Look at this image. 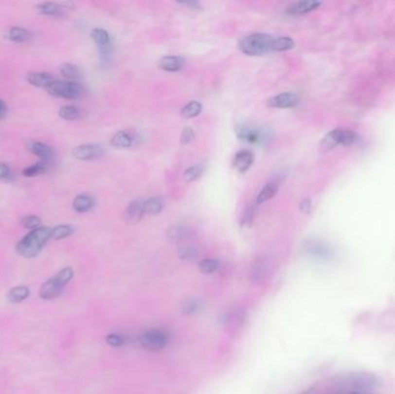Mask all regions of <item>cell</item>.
Here are the masks:
<instances>
[{
    "instance_id": "26",
    "label": "cell",
    "mask_w": 395,
    "mask_h": 394,
    "mask_svg": "<svg viewBox=\"0 0 395 394\" xmlns=\"http://www.w3.org/2000/svg\"><path fill=\"white\" fill-rule=\"evenodd\" d=\"M202 111V105L200 102L198 101H192L190 102V103H187L185 107L181 109L180 113L181 116L184 118H187V119H190V118H194L197 116H199L200 113H201Z\"/></svg>"
},
{
    "instance_id": "5",
    "label": "cell",
    "mask_w": 395,
    "mask_h": 394,
    "mask_svg": "<svg viewBox=\"0 0 395 394\" xmlns=\"http://www.w3.org/2000/svg\"><path fill=\"white\" fill-rule=\"evenodd\" d=\"M49 94L55 97L66 98V100H76L83 94V87L79 82L59 81L55 80L50 87L46 88Z\"/></svg>"
},
{
    "instance_id": "6",
    "label": "cell",
    "mask_w": 395,
    "mask_h": 394,
    "mask_svg": "<svg viewBox=\"0 0 395 394\" xmlns=\"http://www.w3.org/2000/svg\"><path fill=\"white\" fill-rule=\"evenodd\" d=\"M234 131L240 140L250 142V144H261L267 139V132L260 127L242 124L237 126Z\"/></svg>"
},
{
    "instance_id": "37",
    "label": "cell",
    "mask_w": 395,
    "mask_h": 394,
    "mask_svg": "<svg viewBox=\"0 0 395 394\" xmlns=\"http://www.w3.org/2000/svg\"><path fill=\"white\" fill-rule=\"evenodd\" d=\"M357 141L356 133L350 131V130H341V136H340V145L343 146H351Z\"/></svg>"
},
{
    "instance_id": "39",
    "label": "cell",
    "mask_w": 395,
    "mask_h": 394,
    "mask_svg": "<svg viewBox=\"0 0 395 394\" xmlns=\"http://www.w3.org/2000/svg\"><path fill=\"white\" fill-rule=\"evenodd\" d=\"M255 208H257V206H255V205H250L248 208H246L245 213H244V218L242 220V225H252L253 220H254Z\"/></svg>"
},
{
    "instance_id": "2",
    "label": "cell",
    "mask_w": 395,
    "mask_h": 394,
    "mask_svg": "<svg viewBox=\"0 0 395 394\" xmlns=\"http://www.w3.org/2000/svg\"><path fill=\"white\" fill-rule=\"evenodd\" d=\"M274 37L267 34H252L240 39L239 49L245 55L249 56H261L271 51Z\"/></svg>"
},
{
    "instance_id": "32",
    "label": "cell",
    "mask_w": 395,
    "mask_h": 394,
    "mask_svg": "<svg viewBox=\"0 0 395 394\" xmlns=\"http://www.w3.org/2000/svg\"><path fill=\"white\" fill-rule=\"evenodd\" d=\"M198 256H199V250L196 246H192V245L181 247L180 252H178V257L181 260H185V262H192V260L198 258Z\"/></svg>"
},
{
    "instance_id": "18",
    "label": "cell",
    "mask_w": 395,
    "mask_h": 394,
    "mask_svg": "<svg viewBox=\"0 0 395 394\" xmlns=\"http://www.w3.org/2000/svg\"><path fill=\"white\" fill-rule=\"evenodd\" d=\"M144 213L148 214V215H156V214L161 213L162 209L164 208V200L161 197H154L144 201Z\"/></svg>"
},
{
    "instance_id": "3",
    "label": "cell",
    "mask_w": 395,
    "mask_h": 394,
    "mask_svg": "<svg viewBox=\"0 0 395 394\" xmlns=\"http://www.w3.org/2000/svg\"><path fill=\"white\" fill-rule=\"evenodd\" d=\"M73 277L74 272L71 267L61 269L59 273H57V275H54V277L51 278L50 280H48L45 283H43L41 290H39V297L45 300L55 299V297L61 293V290H63L65 285L72 280Z\"/></svg>"
},
{
    "instance_id": "43",
    "label": "cell",
    "mask_w": 395,
    "mask_h": 394,
    "mask_svg": "<svg viewBox=\"0 0 395 394\" xmlns=\"http://www.w3.org/2000/svg\"><path fill=\"white\" fill-rule=\"evenodd\" d=\"M353 394H360V393H353Z\"/></svg>"
},
{
    "instance_id": "35",
    "label": "cell",
    "mask_w": 395,
    "mask_h": 394,
    "mask_svg": "<svg viewBox=\"0 0 395 394\" xmlns=\"http://www.w3.org/2000/svg\"><path fill=\"white\" fill-rule=\"evenodd\" d=\"M203 167L202 166H192L187 168L184 172V178L186 182H194L202 175Z\"/></svg>"
},
{
    "instance_id": "8",
    "label": "cell",
    "mask_w": 395,
    "mask_h": 394,
    "mask_svg": "<svg viewBox=\"0 0 395 394\" xmlns=\"http://www.w3.org/2000/svg\"><path fill=\"white\" fill-rule=\"evenodd\" d=\"M299 103V96L295 93H283L268 101V105L270 108H279V109H288L294 108Z\"/></svg>"
},
{
    "instance_id": "20",
    "label": "cell",
    "mask_w": 395,
    "mask_h": 394,
    "mask_svg": "<svg viewBox=\"0 0 395 394\" xmlns=\"http://www.w3.org/2000/svg\"><path fill=\"white\" fill-rule=\"evenodd\" d=\"M190 231L189 229L183 225H174L166 231V237L172 243H178V242L186 240L189 237Z\"/></svg>"
},
{
    "instance_id": "31",
    "label": "cell",
    "mask_w": 395,
    "mask_h": 394,
    "mask_svg": "<svg viewBox=\"0 0 395 394\" xmlns=\"http://www.w3.org/2000/svg\"><path fill=\"white\" fill-rule=\"evenodd\" d=\"M201 309V302L197 299H189L181 304V312L184 315H193Z\"/></svg>"
},
{
    "instance_id": "28",
    "label": "cell",
    "mask_w": 395,
    "mask_h": 394,
    "mask_svg": "<svg viewBox=\"0 0 395 394\" xmlns=\"http://www.w3.org/2000/svg\"><path fill=\"white\" fill-rule=\"evenodd\" d=\"M295 46L294 39L290 37H280V38H274L271 51H287L291 50Z\"/></svg>"
},
{
    "instance_id": "17",
    "label": "cell",
    "mask_w": 395,
    "mask_h": 394,
    "mask_svg": "<svg viewBox=\"0 0 395 394\" xmlns=\"http://www.w3.org/2000/svg\"><path fill=\"white\" fill-rule=\"evenodd\" d=\"M59 72L67 81L76 82V80L81 77V71L76 65L71 63H65L60 66Z\"/></svg>"
},
{
    "instance_id": "33",
    "label": "cell",
    "mask_w": 395,
    "mask_h": 394,
    "mask_svg": "<svg viewBox=\"0 0 395 394\" xmlns=\"http://www.w3.org/2000/svg\"><path fill=\"white\" fill-rule=\"evenodd\" d=\"M127 337L120 333H111L106 338L107 343L111 347H123L124 344L127 343Z\"/></svg>"
},
{
    "instance_id": "1",
    "label": "cell",
    "mask_w": 395,
    "mask_h": 394,
    "mask_svg": "<svg viewBox=\"0 0 395 394\" xmlns=\"http://www.w3.org/2000/svg\"><path fill=\"white\" fill-rule=\"evenodd\" d=\"M51 230L52 229L48 226H41L29 231L18 243L17 252L24 258H33L37 256L51 238Z\"/></svg>"
},
{
    "instance_id": "41",
    "label": "cell",
    "mask_w": 395,
    "mask_h": 394,
    "mask_svg": "<svg viewBox=\"0 0 395 394\" xmlns=\"http://www.w3.org/2000/svg\"><path fill=\"white\" fill-rule=\"evenodd\" d=\"M301 210L305 214L310 213L311 210V199L308 198H305V199L301 203Z\"/></svg>"
},
{
    "instance_id": "40",
    "label": "cell",
    "mask_w": 395,
    "mask_h": 394,
    "mask_svg": "<svg viewBox=\"0 0 395 394\" xmlns=\"http://www.w3.org/2000/svg\"><path fill=\"white\" fill-rule=\"evenodd\" d=\"M194 139V131L191 127H185L181 132L180 135V142L183 145H189L190 142H192Z\"/></svg>"
},
{
    "instance_id": "19",
    "label": "cell",
    "mask_w": 395,
    "mask_h": 394,
    "mask_svg": "<svg viewBox=\"0 0 395 394\" xmlns=\"http://www.w3.org/2000/svg\"><path fill=\"white\" fill-rule=\"evenodd\" d=\"M8 38L15 43H24L32 39V33L22 27H12L8 32Z\"/></svg>"
},
{
    "instance_id": "38",
    "label": "cell",
    "mask_w": 395,
    "mask_h": 394,
    "mask_svg": "<svg viewBox=\"0 0 395 394\" xmlns=\"http://www.w3.org/2000/svg\"><path fill=\"white\" fill-rule=\"evenodd\" d=\"M0 179L5 182H12L14 179L13 170L6 163H0Z\"/></svg>"
},
{
    "instance_id": "36",
    "label": "cell",
    "mask_w": 395,
    "mask_h": 394,
    "mask_svg": "<svg viewBox=\"0 0 395 394\" xmlns=\"http://www.w3.org/2000/svg\"><path fill=\"white\" fill-rule=\"evenodd\" d=\"M45 171H46L45 164L38 162V163L33 164V166L27 167V168L22 171V173H23V176H26V177H35V176L42 175V173H44Z\"/></svg>"
},
{
    "instance_id": "11",
    "label": "cell",
    "mask_w": 395,
    "mask_h": 394,
    "mask_svg": "<svg viewBox=\"0 0 395 394\" xmlns=\"http://www.w3.org/2000/svg\"><path fill=\"white\" fill-rule=\"evenodd\" d=\"M27 80L30 85L39 87V88H48L55 81V79L50 73L46 72H30L28 73Z\"/></svg>"
},
{
    "instance_id": "23",
    "label": "cell",
    "mask_w": 395,
    "mask_h": 394,
    "mask_svg": "<svg viewBox=\"0 0 395 394\" xmlns=\"http://www.w3.org/2000/svg\"><path fill=\"white\" fill-rule=\"evenodd\" d=\"M111 144L117 148H129L133 146V138L126 131H119L113 135Z\"/></svg>"
},
{
    "instance_id": "16",
    "label": "cell",
    "mask_w": 395,
    "mask_h": 394,
    "mask_svg": "<svg viewBox=\"0 0 395 394\" xmlns=\"http://www.w3.org/2000/svg\"><path fill=\"white\" fill-rule=\"evenodd\" d=\"M28 150L32 154L36 155V156L42 157V159L45 160L50 159L52 155H54V150H52L50 146L39 141H30L29 144H28Z\"/></svg>"
},
{
    "instance_id": "12",
    "label": "cell",
    "mask_w": 395,
    "mask_h": 394,
    "mask_svg": "<svg viewBox=\"0 0 395 394\" xmlns=\"http://www.w3.org/2000/svg\"><path fill=\"white\" fill-rule=\"evenodd\" d=\"M37 12L39 14L43 15H48V17H54V18H65L66 17V13H65V8L61 7L60 4L58 2H41L36 6Z\"/></svg>"
},
{
    "instance_id": "4",
    "label": "cell",
    "mask_w": 395,
    "mask_h": 394,
    "mask_svg": "<svg viewBox=\"0 0 395 394\" xmlns=\"http://www.w3.org/2000/svg\"><path fill=\"white\" fill-rule=\"evenodd\" d=\"M139 346L149 352H160L168 346L170 333L164 328H152L137 338Z\"/></svg>"
},
{
    "instance_id": "21",
    "label": "cell",
    "mask_w": 395,
    "mask_h": 394,
    "mask_svg": "<svg viewBox=\"0 0 395 394\" xmlns=\"http://www.w3.org/2000/svg\"><path fill=\"white\" fill-rule=\"evenodd\" d=\"M92 206H94V199L86 194L78 195L73 201V208L78 213L88 212L92 208Z\"/></svg>"
},
{
    "instance_id": "13",
    "label": "cell",
    "mask_w": 395,
    "mask_h": 394,
    "mask_svg": "<svg viewBox=\"0 0 395 394\" xmlns=\"http://www.w3.org/2000/svg\"><path fill=\"white\" fill-rule=\"evenodd\" d=\"M90 36L92 41L95 42V44L101 49L102 54L108 55V49H109V46L111 44L109 33H108L107 30L101 29V28H95V29L91 30Z\"/></svg>"
},
{
    "instance_id": "34",
    "label": "cell",
    "mask_w": 395,
    "mask_h": 394,
    "mask_svg": "<svg viewBox=\"0 0 395 394\" xmlns=\"http://www.w3.org/2000/svg\"><path fill=\"white\" fill-rule=\"evenodd\" d=\"M21 225L26 229H30V230H35V229L41 228L42 220L37 215H27L21 220Z\"/></svg>"
},
{
    "instance_id": "24",
    "label": "cell",
    "mask_w": 395,
    "mask_h": 394,
    "mask_svg": "<svg viewBox=\"0 0 395 394\" xmlns=\"http://www.w3.org/2000/svg\"><path fill=\"white\" fill-rule=\"evenodd\" d=\"M29 294H30L29 288L24 287V285H18V287L12 288V289L8 291L7 300L11 303H21L29 296Z\"/></svg>"
},
{
    "instance_id": "14",
    "label": "cell",
    "mask_w": 395,
    "mask_h": 394,
    "mask_svg": "<svg viewBox=\"0 0 395 394\" xmlns=\"http://www.w3.org/2000/svg\"><path fill=\"white\" fill-rule=\"evenodd\" d=\"M253 163V154L250 150H240L234 155L233 167L237 171L245 172Z\"/></svg>"
},
{
    "instance_id": "15",
    "label": "cell",
    "mask_w": 395,
    "mask_h": 394,
    "mask_svg": "<svg viewBox=\"0 0 395 394\" xmlns=\"http://www.w3.org/2000/svg\"><path fill=\"white\" fill-rule=\"evenodd\" d=\"M184 65V59L178 56H165L159 61V66L166 72H177L181 70Z\"/></svg>"
},
{
    "instance_id": "22",
    "label": "cell",
    "mask_w": 395,
    "mask_h": 394,
    "mask_svg": "<svg viewBox=\"0 0 395 394\" xmlns=\"http://www.w3.org/2000/svg\"><path fill=\"white\" fill-rule=\"evenodd\" d=\"M277 190H279V185H277L276 183H274V182L267 183V184L262 188V190L259 192V194L257 197V204L258 205L264 204L269 199H271V198H273L274 195L277 193Z\"/></svg>"
},
{
    "instance_id": "30",
    "label": "cell",
    "mask_w": 395,
    "mask_h": 394,
    "mask_svg": "<svg viewBox=\"0 0 395 394\" xmlns=\"http://www.w3.org/2000/svg\"><path fill=\"white\" fill-rule=\"evenodd\" d=\"M59 116L65 120H75L80 117V110L74 105H64L59 109Z\"/></svg>"
},
{
    "instance_id": "10",
    "label": "cell",
    "mask_w": 395,
    "mask_h": 394,
    "mask_svg": "<svg viewBox=\"0 0 395 394\" xmlns=\"http://www.w3.org/2000/svg\"><path fill=\"white\" fill-rule=\"evenodd\" d=\"M322 1H317V0H305V1H298L292 4L288 8V13L291 15H302L306 14L308 12H312L314 9L319 8L322 6Z\"/></svg>"
},
{
    "instance_id": "27",
    "label": "cell",
    "mask_w": 395,
    "mask_h": 394,
    "mask_svg": "<svg viewBox=\"0 0 395 394\" xmlns=\"http://www.w3.org/2000/svg\"><path fill=\"white\" fill-rule=\"evenodd\" d=\"M198 265H199V269L202 273H205V274H213V273H216L220 269L221 263L218 260L208 258L200 260Z\"/></svg>"
},
{
    "instance_id": "25",
    "label": "cell",
    "mask_w": 395,
    "mask_h": 394,
    "mask_svg": "<svg viewBox=\"0 0 395 394\" xmlns=\"http://www.w3.org/2000/svg\"><path fill=\"white\" fill-rule=\"evenodd\" d=\"M340 136H341V129H336L334 131L329 132L322 141L323 150H331L333 148H335L338 145H340Z\"/></svg>"
},
{
    "instance_id": "42",
    "label": "cell",
    "mask_w": 395,
    "mask_h": 394,
    "mask_svg": "<svg viewBox=\"0 0 395 394\" xmlns=\"http://www.w3.org/2000/svg\"><path fill=\"white\" fill-rule=\"evenodd\" d=\"M6 113H7V108H6V104L1 100H0V119L5 117Z\"/></svg>"
},
{
    "instance_id": "9",
    "label": "cell",
    "mask_w": 395,
    "mask_h": 394,
    "mask_svg": "<svg viewBox=\"0 0 395 394\" xmlns=\"http://www.w3.org/2000/svg\"><path fill=\"white\" fill-rule=\"evenodd\" d=\"M144 215L146 213H144V201L140 200H134L133 203L129 204L124 212V219L128 222H139Z\"/></svg>"
},
{
    "instance_id": "29",
    "label": "cell",
    "mask_w": 395,
    "mask_h": 394,
    "mask_svg": "<svg viewBox=\"0 0 395 394\" xmlns=\"http://www.w3.org/2000/svg\"><path fill=\"white\" fill-rule=\"evenodd\" d=\"M74 232V229L71 225H61L54 226L51 230V238L54 241H59L63 240V238H66L71 236Z\"/></svg>"
},
{
    "instance_id": "7",
    "label": "cell",
    "mask_w": 395,
    "mask_h": 394,
    "mask_svg": "<svg viewBox=\"0 0 395 394\" xmlns=\"http://www.w3.org/2000/svg\"><path fill=\"white\" fill-rule=\"evenodd\" d=\"M72 155L75 157L76 160H81V161L96 160L103 155V150H102V147H100L98 145H92V144L80 145V146H78V147L74 148L72 151Z\"/></svg>"
}]
</instances>
